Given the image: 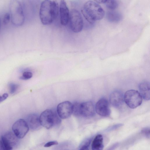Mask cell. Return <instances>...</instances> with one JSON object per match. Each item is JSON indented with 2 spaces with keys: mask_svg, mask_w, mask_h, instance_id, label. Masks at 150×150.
I'll list each match as a JSON object with an SVG mask.
<instances>
[{
  "mask_svg": "<svg viewBox=\"0 0 150 150\" xmlns=\"http://www.w3.org/2000/svg\"><path fill=\"white\" fill-rule=\"evenodd\" d=\"M59 11L58 4L55 1L46 0L42 2L39 16L42 23L47 25L52 23L58 16Z\"/></svg>",
  "mask_w": 150,
  "mask_h": 150,
  "instance_id": "cell-1",
  "label": "cell"
},
{
  "mask_svg": "<svg viewBox=\"0 0 150 150\" xmlns=\"http://www.w3.org/2000/svg\"><path fill=\"white\" fill-rule=\"evenodd\" d=\"M81 12L85 19L90 23L102 19L105 12L102 7L95 1H86L81 8Z\"/></svg>",
  "mask_w": 150,
  "mask_h": 150,
  "instance_id": "cell-2",
  "label": "cell"
},
{
  "mask_svg": "<svg viewBox=\"0 0 150 150\" xmlns=\"http://www.w3.org/2000/svg\"><path fill=\"white\" fill-rule=\"evenodd\" d=\"M9 11L12 23L16 26L22 25L25 21V16L21 3L18 0L11 1L9 5Z\"/></svg>",
  "mask_w": 150,
  "mask_h": 150,
  "instance_id": "cell-3",
  "label": "cell"
},
{
  "mask_svg": "<svg viewBox=\"0 0 150 150\" xmlns=\"http://www.w3.org/2000/svg\"><path fill=\"white\" fill-rule=\"evenodd\" d=\"M41 125L49 129L60 124L61 120L57 113L50 109L43 111L40 116Z\"/></svg>",
  "mask_w": 150,
  "mask_h": 150,
  "instance_id": "cell-4",
  "label": "cell"
},
{
  "mask_svg": "<svg viewBox=\"0 0 150 150\" xmlns=\"http://www.w3.org/2000/svg\"><path fill=\"white\" fill-rule=\"evenodd\" d=\"M69 22L70 29L73 32L79 33L82 30L83 20L81 13L77 10L73 9L70 11Z\"/></svg>",
  "mask_w": 150,
  "mask_h": 150,
  "instance_id": "cell-5",
  "label": "cell"
},
{
  "mask_svg": "<svg viewBox=\"0 0 150 150\" xmlns=\"http://www.w3.org/2000/svg\"><path fill=\"white\" fill-rule=\"evenodd\" d=\"M124 101L130 108L134 109L140 105L142 99L139 93L134 90H129L126 92L124 96Z\"/></svg>",
  "mask_w": 150,
  "mask_h": 150,
  "instance_id": "cell-6",
  "label": "cell"
},
{
  "mask_svg": "<svg viewBox=\"0 0 150 150\" xmlns=\"http://www.w3.org/2000/svg\"><path fill=\"white\" fill-rule=\"evenodd\" d=\"M12 129L16 136L18 138L21 139L24 137L28 133L29 127L25 120L20 119L13 124Z\"/></svg>",
  "mask_w": 150,
  "mask_h": 150,
  "instance_id": "cell-7",
  "label": "cell"
},
{
  "mask_svg": "<svg viewBox=\"0 0 150 150\" xmlns=\"http://www.w3.org/2000/svg\"><path fill=\"white\" fill-rule=\"evenodd\" d=\"M73 104L70 102H63L58 105L57 107V113L61 119L68 118L73 113Z\"/></svg>",
  "mask_w": 150,
  "mask_h": 150,
  "instance_id": "cell-8",
  "label": "cell"
},
{
  "mask_svg": "<svg viewBox=\"0 0 150 150\" xmlns=\"http://www.w3.org/2000/svg\"><path fill=\"white\" fill-rule=\"evenodd\" d=\"M18 138L12 132H8L1 137V141L5 150H12L18 143Z\"/></svg>",
  "mask_w": 150,
  "mask_h": 150,
  "instance_id": "cell-9",
  "label": "cell"
},
{
  "mask_svg": "<svg viewBox=\"0 0 150 150\" xmlns=\"http://www.w3.org/2000/svg\"><path fill=\"white\" fill-rule=\"evenodd\" d=\"M95 109L96 113L100 116L108 117L110 114L109 103L105 98H102L98 100L96 104Z\"/></svg>",
  "mask_w": 150,
  "mask_h": 150,
  "instance_id": "cell-10",
  "label": "cell"
},
{
  "mask_svg": "<svg viewBox=\"0 0 150 150\" xmlns=\"http://www.w3.org/2000/svg\"><path fill=\"white\" fill-rule=\"evenodd\" d=\"M95 107L91 101H87L80 103V116L86 117H91L95 114Z\"/></svg>",
  "mask_w": 150,
  "mask_h": 150,
  "instance_id": "cell-11",
  "label": "cell"
},
{
  "mask_svg": "<svg viewBox=\"0 0 150 150\" xmlns=\"http://www.w3.org/2000/svg\"><path fill=\"white\" fill-rule=\"evenodd\" d=\"M59 10L61 23L63 25L65 26L69 22V12L66 2L64 0H62L60 1Z\"/></svg>",
  "mask_w": 150,
  "mask_h": 150,
  "instance_id": "cell-12",
  "label": "cell"
},
{
  "mask_svg": "<svg viewBox=\"0 0 150 150\" xmlns=\"http://www.w3.org/2000/svg\"><path fill=\"white\" fill-rule=\"evenodd\" d=\"M124 95L119 90H115L112 92L110 96V102L115 107L121 106L124 102Z\"/></svg>",
  "mask_w": 150,
  "mask_h": 150,
  "instance_id": "cell-13",
  "label": "cell"
},
{
  "mask_svg": "<svg viewBox=\"0 0 150 150\" xmlns=\"http://www.w3.org/2000/svg\"><path fill=\"white\" fill-rule=\"evenodd\" d=\"M28 126L30 129L37 130L41 127L40 117L36 114H31L27 117L26 121Z\"/></svg>",
  "mask_w": 150,
  "mask_h": 150,
  "instance_id": "cell-14",
  "label": "cell"
},
{
  "mask_svg": "<svg viewBox=\"0 0 150 150\" xmlns=\"http://www.w3.org/2000/svg\"><path fill=\"white\" fill-rule=\"evenodd\" d=\"M150 83L147 81L141 83L139 86L140 94L144 100H149L150 98Z\"/></svg>",
  "mask_w": 150,
  "mask_h": 150,
  "instance_id": "cell-15",
  "label": "cell"
},
{
  "mask_svg": "<svg viewBox=\"0 0 150 150\" xmlns=\"http://www.w3.org/2000/svg\"><path fill=\"white\" fill-rule=\"evenodd\" d=\"M103 137L102 135H97L93 141L91 145L92 150H103L104 148Z\"/></svg>",
  "mask_w": 150,
  "mask_h": 150,
  "instance_id": "cell-16",
  "label": "cell"
},
{
  "mask_svg": "<svg viewBox=\"0 0 150 150\" xmlns=\"http://www.w3.org/2000/svg\"><path fill=\"white\" fill-rule=\"evenodd\" d=\"M122 14L119 13L111 11L106 14V18L108 21L111 22H117L121 21L122 19Z\"/></svg>",
  "mask_w": 150,
  "mask_h": 150,
  "instance_id": "cell-17",
  "label": "cell"
},
{
  "mask_svg": "<svg viewBox=\"0 0 150 150\" xmlns=\"http://www.w3.org/2000/svg\"><path fill=\"white\" fill-rule=\"evenodd\" d=\"M105 4L106 8L111 11L116 9L118 6V3L116 0H107Z\"/></svg>",
  "mask_w": 150,
  "mask_h": 150,
  "instance_id": "cell-18",
  "label": "cell"
},
{
  "mask_svg": "<svg viewBox=\"0 0 150 150\" xmlns=\"http://www.w3.org/2000/svg\"><path fill=\"white\" fill-rule=\"evenodd\" d=\"M91 141V139H89L84 141L80 145L79 150H89V147Z\"/></svg>",
  "mask_w": 150,
  "mask_h": 150,
  "instance_id": "cell-19",
  "label": "cell"
},
{
  "mask_svg": "<svg viewBox=\"0 0 150 150\" xmlns=\"http://www.w3.org/2000/svg\"><path fill=\"white\" fill-rule=\"evenodd\" d=\"M9 91L11 94L15 93L18 88V85L14 83H10L8 85Z\"/></svg>",
  "mask_w": 150,
  "mask_h": 150,
  "instance_id": "cell-20",
  "label": "cell"
},
{
  "mask_svg": "<svg viewBox=\"0 0 150 150\" xmlns=\"http://www.w3.org/2000/svg\"><path fill=\"white\" fill-rule=\"evenodd\" d=\"M33 74L30 71H24L22 74V75L20 77V79L23 80H27L31 78Z\"/></svg>",
  "mask_w": 150,
  "mask_h": 150,
  "instance_id": "cell-21",
  "label": "cell"
},
{
  "mask_svg": "<svg viewBox=\"0 0 150 150\" xmlns=\"http://www.w3.org/2000/svg\"><path fill=\"white\" fill-rule=\"evenodd\" d=\"M141 132L147 138H150V130L149 128L146 127L143 128L141 130Z\"/></svg>",
  "mask_w": 150,
  "mask_h": 150,
  "instance_id": "cell-22",
  "label": "cell"
},
{
  "mask_svg": "<svg viewBox=\"0 0 150 150\" xmlns=\"http://www.w3.org/2000/svg\"><path fill=\"white\" fill-rule=\"evenodd\" d=\"M11 20V18L9 13H6L4 17L3 22L4 25L8 23Z\"/></svg>",
  "mask_w": 150,
  "mask_h": 150,
  "instance_id": "cell-23",
  "label": "cell"
},
{
  "mask_svg": "<svg viewBox=\"0 0 150 150\" xmlns=\"http://www.w3.org/2000/svg\"><path fill=\"white\" fill-rule=\"evenodd\" d=\"M58 142L56 141H50L45 144L44 146L45 147H49L53 145H58Z\"/></svg>",
  "mask_w": 150,
  "mask_h": 150,
  "instance_id": "cell-24",
  "label": "cell"
},
{
  "mask_svg": "<svg viewBox=\"0 0 150 150\" xmlns=\"http://www.w3.org/2000/svg\"><path fill=\"white\" fill-rule=\"evenodd\" d=\"M122 125L120 124L115 125L110 127V128H109L108 129H107L106 130L107 131H112L113 130H115L117 128H118L119 127H121Z\"/></svg>",
  "mask_w": 150,
  "mask_h": 150,
  "instance_id": "cell-25",
  "label": "cell"
},
{
  "mask_svg": "<svg viewBox=\"0 0 150 150\" xmlns=\"http://www.w3.org/2000/svg\"><path fill=\"white\" fill-rule=\"evenodd\" d=\"M8 96L7 93H4L2 96H0V103L6 99Z\"/></svg>",
  "mask_w": 150,
  "mask_h": 150,
  "instance_id": "cell-26",
  "label": "cell"
},
{
  "mask_svg": "<svg viewBox=\"0 0 150 150\" xmlns=\"http://www.w3.org/2000/svg\"><path fill=\"white\" fill-rule=\"evenodd\" d=\"M118 145V143H115L109 148L107 150H114Z\"/></svg>",
  "mask_w": 150,
  "mask_h": 150,
  "instance_id": "cell-27",
  "label": "cell"
},
{
  "mask_svg": "<svg viewBox=\"0 0 150 150\" xmlns=\"http://www.w3.org/2000/svg\"><path fill=\"white\" fill-rule=\"evenodd\" d=\"M98 4H105L107 1V0H96L95 1Z\"/></svg>",
  "mask_w": 150,
  "mask_h": 150,
  "instance_id": "cell-28",
  "label": "cell"
},
{
  "mask_svg": "<svg viewBox=\"0 0 150 150\" xmlns=\"http://www.w3.org/2000/svg\"><path fill=\"white\" fill-rule=\"evenodd\" d=\"M0 150H5L1 140H0Z\"/></svg>",
  "mask_w": 150,
  "mask_h": 150,
  "instance_id": "cell-29",
  "label": "cell"
},
{
  "mask_svg": "<svg viewBox=\"0 0 150 150\" xmlns=\"http://www.w3.org/2000/svg\"><path fill=\"white\" fill-rule=\"evenodd\" d=\"M1 19L0 18V28H1Z\"/></svg>",
  "mask_w": 150,
  "mask_h": 150,
  "instance_id": "cell-30",
  "label": "cell"
}]
</instances>
